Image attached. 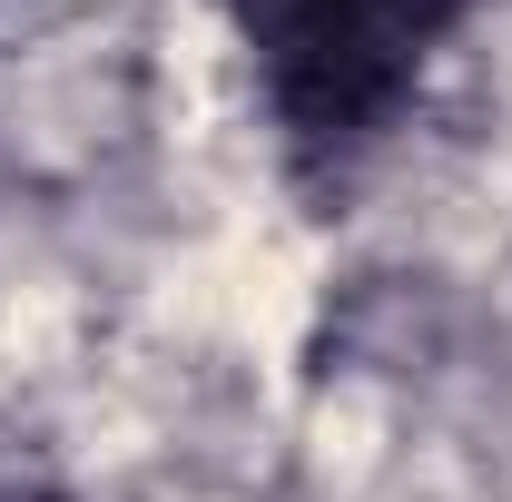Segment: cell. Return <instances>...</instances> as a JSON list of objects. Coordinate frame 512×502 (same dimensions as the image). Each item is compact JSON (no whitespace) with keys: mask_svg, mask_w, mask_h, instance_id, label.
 Instances as JSON below:
<instances>
[{"mask_svg":"<svg viewBox=\"0 0 512 502\" xmlns=\"http://www.w3.org/2000/svg\"><path fill=\"white\" fill-rule=\"evenodd\" d=\"M227 20L247 40V69L286 148L355 158L424 89L463 0H227Z\"/></svg>","mask_w":512,"mask_h":502,"instance_id":"6da1fadb","label":"cell"}]
</instances>
